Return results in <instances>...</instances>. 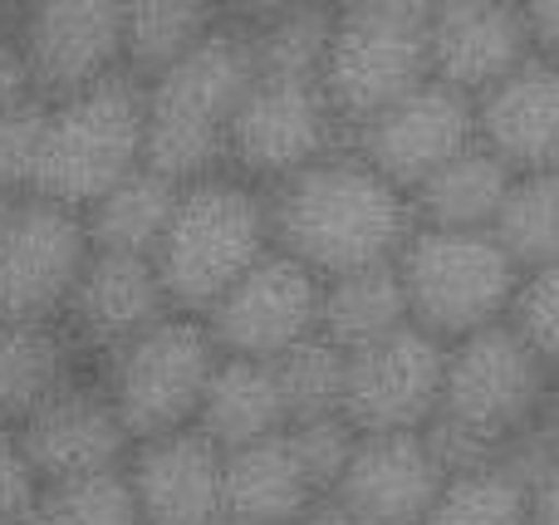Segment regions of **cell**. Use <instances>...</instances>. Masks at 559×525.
<instances>
[{
	"label": "cell",
	"instance_id": "obj_14",
	"mask_svg": "<svg viewBox=\"0 0 559 525\" xmlns=\"http://www.w3.org/2000/svg\"><path fill=\"white\" fill-rule=\"evenodd\" d=\"M20 49L45 104L123 74V0H35L20 15Z\"/></svg>",
	"mask_w": 559,
	"mask_h": 525
},
{
	"label": "cell",
	"instance_id": "obj_38",
	"mask_svg": "<svg viewBox=\"0 0 559 525\" xmlns=\"http://www.w3.org/2000/svg\"><path fill=\"white\" fill-rule=\"evenodd\" d=\"M525 15H531L535 55L559 59V0H531V5H525Z\"/></svg>",
	"mask_w": 559,
	"mask_h": 525
},
{
	"label": "cell",
	"instance_id": "obj_15",
	"mask_svg": "<svg viewBox=\"0 0 559 525\" xmlns=\"http://www.w3.org/2000/svg\"><path fill=\"white\" fill-rule=\"evenodd\" d=\"M15 438L45 487L88 477V472L128 467V457H133V438H128V428H123V418H118L98 369L84 373L79 383H69L35 418L20 422Z\"/></svg>",
	"mask_w": 559,
	"mask_h": 525
},
{
	"label": "cell",
	"instance_id": "obj_31",
	"mask_svg": "<svg viewBox=\"0 0 559 525\" xmlns=\"http://www.w3.org/2000/svg\"><path fill=\"white\" fill-rule=\"evenodd\" d=\"M280 389L289 403V428L314 418H344V389H348V354L334 349L324 334L299 344L295 354L275 363Z\"/></svg>",
	"mask_w": 559,
	"mask_h": 525
},
{
	"label": "cell",
	"instance_id": "obj_13",
	"mask_svg": "<svg viewBox=\"0 0 559 525\" xmlns=\"http://www.w3.org/2000/svg\"><path fill=\"white\" fill-rule=\"evenodd\" d=\"M472 143H476V98H466L462 88L442 84V79L417 84L413 94L388 104L373 123H364L348 138V147L393 187H403L407 196Z\"/></svg>",
	"mask_w": 559,
	"mask_h": 525
},
{
	"label": "cell",
	"instance_id": "obj_27",
	"mask_svg": "<svg viewBox=\"0 0 559 525\" xmlns=\"http://www.w3.org/2000/svg\"><path fill=\"white\" fill-rule=\"evenodd\" d=\"M177 196H182V182H173V177H163L157 167L143 163L133 177H123L114 192H104L84 212L94 251L147 255V261H153L163 236H167V226H173Z\"/></svg>",
	"mask_w": 559,
	"mask_h": 525
},
{
	"label": "cell",
	"instance_id": "obj_33",
	"mask_svg": "<svg viewBox=\"0 0 559 525\" xmlns=\"http://www.w3.org/2000/svg\"><path fill=\"white\" fill-rule=\"evenodd\" d=\"M45 133H49V104H29L0 114V192L5 196H35L39 163H45Z\"/></svg>",
	"mask_w": 559,
	"mask_h": 525
},
{
	"label": "cell",
	"instance_id": "obj_20",
	"mask_svg": "<svg viewBox=\"0 0 559 525\" xmlns=\"http://www.w3.org/2000/svg\"><path fill=\"white\" fill-rule=\"evenodd\" d=\"M476 143L515 177L559 167V59H525L515 74L476 98Z\"/></svg>",
	"mask_w": 559,
	"mask_h": 525
},
{
	"label": "cell",
	"instance_id": "obj_25",
	"mask_svg": "<svg viewBox=\"0 0 559 525\" xmlns=\"http://www.w3.org/2000/svg\"><path fill=\"white\" fill-rule=\"evenodd\" d=\"M338 5L324 0H271V5H246L241 20L251 29V55L261 79H309L319 84L334 39Z\"/></svg>",
	"mask_w": 559,
	"mask_h": 525
},
{
	"label": "cell",
	"instance_id": "obj_32",
	"mask_svg": "<svg viewBox=\"0 0 559 525\" xmlns=\"http://www.w3.org/2000/svg\"><path fill=\"white\" fill-rule=\"evenodd\" d=\"M39 511L49 516V525H143V506H138L128 467L55 481L39 497Z\"/></svg>",
	"mask_w": 559,
	"mask_h": 525
},
{
	"label": "cell",
	"instance_id": "obj_16",
	"mask_svg": "<svg viewBox=\"0 0 559 525\" xmlns=\"http://www.w3.org/2000/svg\"><path fill=\"white\" fill-rule=\"evenodd\" d=\"M447 477L442 457L432 452L427 432H388L358 438L344 477L334 481L329 501L364 525H427Z\"/></svg>",
	"mask_w": 559,
	"mask_h": 525
},
{
	"label": "cell",
	"instance_id": "obj_10",
	"mask_svg": "<svg viewBox=\"0 0 559 525\" xmlns=\"http://www.w3.org/2000/svg\"><path fill=\"white\" fill-rule=\"evenodd\" d=\"M94 241L84 212L20 196L0 236V324H55L79 290Z\"/></svg>",
	"mask_w": 559,
	"mask_h": 525
},
{
	"label": "cell",
	"instance_id": "obj_24",
	"mask_svg": "<svg viewBox=\"0 0 559 525\" xmlns=\"http://www.w3.org/2000/svg\"><path fill=\"white\" fill-rule=\"evenodd\" d=\"M515 172L491 153L472 143L456 153L447 167H437L423 187L413 192L417 226H442V231H491L506 206Z\"/></svg>",
	"mask_w": 559,
	"mask_h": 525
},
{
	"label": "cell",
	"instance_id": "obj_4",
	"mask_svg": "<svg viewBox=\"0 0 559 525\" xmlns=\"http://www.w3.org/2000/svg\"><path fill=\"white\" fill-rule=\"evenodd\" d=\"M271 251V196L236 172H212L182 187L153 265L173 310L206 320L226 300V290Z\"/></svg>",
	"mask_w": 559,
	"mask_h": 525
},
{
	"label": "cell",
	"instance_id": "obj_22",
	"mask_svg": "<svg viewBox=\"0 0 559 525\" xmlns=\"http://www.w3.org/2000/svg\"><path fill=\"white\" fill-rule=\"evenodd\" d=\"M319 501L289 432L226 452V525H299Z\"/></svg>",
	"mask_w": 559,
	"mask_h": 525
},
{
	"label": "cell",
	"instance_id": "obj_39",
	"mask_svg": "<svg viewBox=\"0 0 559 525\" xmlns=\"http://www.w3.org/2000/svg\"><path fill=\"white\" fill-rule=\"evenodd\" d=\"M531 525H559V467L531 491Z\"/></svg>",
	"mask_w": 559,
	"mask_h": 525
},
{
	"label": "cell",
	"instance_id": "obj_30",
	"mask_svg": "<svg viewBox=\"0 0 559 525\" xmlns=\"http://www.w3.org/2000/svg\"><path fill=\"white\" fill-rule=\"evenodd\" d=\"M531 481L506 462L452 472L427 525H531Z\"/></svg>",
	"mask_w": 559,
	"mask_h": 525
},
{
	"label": "cell",
	"instance_id": "obj_35",
	"mask_svg": "<svg viewBox=\"0 0 559 525\" xmlns=\"http://www.w3.org/2000/svg\"><path fill=\"white\" fill-rule=\"evenodd\" d=\"M289 448H295L299 467L309 472V481L319 487V497L329 501V491L344 477L348 457L358 448V432L348 428V418H314V422H295L289 428Z\"/></svg>",
	"mask_w": 559,
	"mask_h": 525
},
{
	"label": "cell",
	"instance_id": "obj_5",
	"mask_svg": "<svg viewBox=\"0 0 559 525\" xmlns=\"http://www.w3.org/2000/svg\"><path fill=\"white\" fill-rule=\"evenodd\" d=\"M432 79V5L427 0H348L334 15V39L319 88L344 138L373 123L388 104Z\"/></svg>",
	"mask_w": 559,
	"mask_h": 525
},
{
	"label": "cell",
	"instance_id": "obj_43",
	"mask_svg": "<svg viewBox=\"0 0 559 525\" xmlns=\"http://www.w3.org/2000/svg\"><path fill=\"white\" fill-rule=\"evenodd\" d=\"M10 525H49V516H45V511H29V516H20V521H10Z\"/></svg>",
	"mask_w": 559,
	"mask_h": 525
},
{
	"label": "cell",
	"instance_id": "obj_28",
	"mask_svg": "<svg viewBox=\"0 0 559 525\" xmlns=\"http://www.w3.org/2000/svg\"><path fill=\"white\" fill-rule=\"evenodd\" d=\"M216 25H222V10L206 5V0H128L123 69L147 84L173 64H182Z\"/></svg>",
	"mask_w": 559,
	"mask_h": 525
},
{
	"label": "cell",
	"instance_id": "obj_8",
	"mask_svg": "<svg viewBox=\"0 0 559 525\" xmlns=\"http://www.w3.org/2000/svg\"><path fill=\"white\" fill-rule=\"evenodd\" d=\"M216 363H222V344L212 339L206 320L167 314L133 344H123L114 359L98 363V379L138 448V442L197 428Z\"/></svg>",
	"mask_w": 559,
	"mask_h": 525
},
{
	"label": "cell",
	"instance_id": "obj_36",
	"mask_svg": "<svg viewBox=\"0 0 559 525\" xmlns=\"http://www.w3.org/2000/svg\"><path fill=\"white\" fill-rule=\"evenodd\" d=\"M39 497H45V481L29 467L15 428H0V525L29 516L39 506Z\"/></svg>",
	"mask_w": 559,
	"mask_h": 525
},
{
	"label": "cell",
	"instance_id": "obj_1",
	"mask_svg": "<svg viewBox=\"0 0 559 525\" xmlns=\"http://www.w3.org/2000/svg\"><path fill=\"white\" fill-rule=\"evenodd\" d=\"M265 196L275 251L295 255L319 281L397 261L407 236L417 231L413 196L373 172L348 143Z\"/></svg>",
	"mask_w": 559,
	"mask_h": 525
},
{
	"label": "cell",
	"instance_id": "obj_7",
	"mask_svg": "<svg viewBox=\"0 0 559 525\" xmlns=\"http://www.w3.org/2000/svg\"><path fill=\"white\" fill-rule=\"evenodd\" d=\"M397 275H403L413 324L442 344L506 324L521 290V265L501 251L491 231L417 226L397 251Z\"/></svg>",
	"mask_w": 559,
	"mask_h": 525
},
{
	"label": "cell",
	"instance_id": "obj_34",
	"mask_svg": "<svg viewBox=\"0 0 559 525\" xmlns=\"http://www.w3.org/2000/svg\"><path fill=\"white\" fill-rule=\"evenodd\" d=\"M506 324L540 354L545 369L559 379V261L545 265V271L521 275V290H515Z\"/></svg>",
	"mask_w": 559,
	"mask_h": 525
},
{
	"label": "cell",
	"instance_id": "obj_42",
	"mask_svg": "<svg viewBox=\"0 0 559 525\" xmlns=\"http://www.w3.org/2000/svg\"><path fill=\"white\" fill-rule=\"evenodd\" d=\"M15 202H20V196H5V192H0V236H5V222H10V212H15Z\"/></svg>",
	"mask_w": 559,
	"mask_h": 525
},
{
	"label": "cell",
	"instance_id": "obj_12",
	"mask_svg": "<svg viewBox=\"0 0 559 525\" xmlns=\"http://www.w3.org/2000/svg\"><path fill=\"white\" fill-rule=\"evenodd\" d=\"M319 300H324V281L295 255L271 251L226 290V300L206 314V330L231 359L280 363L319 334Z\"/></svg>",
	"mask_w": 559,
	"mask_h": 525
},
{
	"label": "cell",
	"instance_id": "obj_17",
	"mask_svg": "<svg viewBox=\"0 0 559 525\" xmlns=\"http://www.w3.org/2000/svg\"><path fill=\"white\" fill-rule=\"evenodd\" d=\"M173 300L163 290V275L147 255H118V251H94L79 275V290L64 310V330L74 344L88 354V363L114 359L123 344L147 334L157 320H167Z\"/></svg>",
	"mask_w": 559,
	"mask_h": 525
},
{
	"label": "cell",
	"instance_id": "obj_41",
	"mask_svg": "<svg viewBox=\"0 0 559 525\" xmlns=\"http://www.w3.org/2000/svg\"><path fill=\"white\" fill-rule=\"evenodd\" d=\"M299 525H364V521H358V516H348V511H338L334 501H319V506L309 511V516L299 521Z\"/></svg>",
	"mask_w": 559,
	"mask_h": 525
},
{
	"label": "cell",
	"instance_id": "obj_23",
	"mask_svg": "<svg viewBox=\"0 0 559 525\" xmlns=\"http://www.w3.org/2000/svg\"><path fill=\"white\" fill-rule=\"evenodd\" d=\"M197 428L222 452L289 432V403H285V389H280V369L261 359L222 354V363L212 373V389L202 398V413H197Z\"/></svg>",
	"mask_w": 559,
	"mask_h": 525
},
{
	"label": "cell",
	"instance_id": "obj_21",
	"mask_svg": "<svg viewBox=\"0 0 559 525\" xmlns=\"http://www.w3.org/2000/svg\"><path fill=\"white\" fill-rule=\"evenodd\" d=\"M94 373L64 320L55 324H0V428H20L49 398Z\"/></svg>",
	"mask_w": 559,
	"mask_h": 525
},
{
	"label": "cell",
	"instance_id": "obj_40",
	"mask_svg": "<svg viewBox=\"0 0 559 525\" xmlns=\"http://www.w3.org/2000/svg\"><path fill=\"white\" fill-rule=\"evenodd\" d=\"M535 438L545 442V452H550V462L559 467V379H555L550 398H545V413H540V422H535Z\"/></svg>",
	"mask_w": 559,
	"mask_h": 525
},
{
	"label": "cell",
	"instance_id": "obj_9",
	"mask_svg": "<svg viewBox=\"0 0 559 525\" xmlns=\"http://www.w3.org/2000/svg\"><path fill=\"white\" fill-rule=\"evenodd\" d=\"M348 138L329 108L324 88L309 79H261L241 98L226 138V172L246 177L251 187H271L299 177L319 157L338 153Z\"/></svg>",
	"mask_w": 559,
	"mask_h": 525
},
{
	"label": "cell",
	"instance_id": "obj_3",
	"mask_svg": "<svg viewBox=\"0 0 559 525\" xmlns=\"http://www.w3.org/2000/svg\"><path fill=\"white\" fill-rule=\"evenodd\" d=\"M255 84L251 29L241 10H222V25L167 74L147 79V167L173 182L226 172V138L241 98Z\"/></svg>",
	"mask_w": 559,
	"mask_h": 525
},
{
	"label": "cell",
	"instance_id": "obj_6",
	"mask_svg": "<svg viewBox=\"0 0 559 525\" xmlns=\"http://www.w3.org/2000/svg\"><path fill=\"white\" fill-rule=\"evenodd\" d=\"M147 163V94L143 79L123 74L49 104L45 163L35 196L88 212L104 192Z\"/></svg>",
	"mask_w": 559,
	"mask_h": 525
},
{
	"label": "cell",
	"instance_id": "obj_29",
	"mask_svg": "<svg viewBox=\"0 0 559 525\" xmlns=\"http://www.w3.org/2000/svg\"><path fill=\"white\" fill-rule=\"evenodd\" d=\"M491 236L521 265V275L559 261V167L555 172H521L506 192Z\"/></svg>",
	"mask_w": 559,
	"mask_h": 525
},
{
	"label": "cell",
	"instance_id": "obj_11",
	"mask_svg": "<svg viewBox=\"0 0 559 525\" xmlns=\"http://www.w3.org/2000/svg\"><path fill=\"white\" fill-rule=\"evenodd\" d=\"M447 383V344L417 324L348 354L344 418L358 438H388V432H427L437 418Z\"/></svg>",
	"mask_w": 559,
	"mask_h": 525
},
{
	"label": "cell",
	"instance_id": "obj_26",
	"mask_svg": "<svg viewBox=\"0 0 559 525\" xmlns=\"http://www.w3.org/2000/svg\"><path fill=\"white\" fill-rule=\"evenodd\" d=\"M403 324H413V314H407V290H403V275H397V261L324 281L319 334H324L334 349L358 354V349H368V344L397 334Z\"/></svg>",
	"mask_w": 559,
	"mask_h": 525
},
{
	"label": "cell",
	"instance_id": "obj_19",
	"mask_svg": "<svg viewBox=\"0 0 559 525\" xmlns=\"http://www.w3.org/2000/svg\"><path fill=\"white\" fill-rule=\"evenodd\" d=\"M128 477L143 525H226V452L202 428L138 442Z\"/></svg>",
	"mask_w": 559,
	"mask_h": 525
},
{
	"label": "cell",
	"instance_id": "obj_18",
	"mask_svg": "<svg viewBox=\"0 0 559 525\" xmlns=\"http://www.w3.org/2000/svg\"><path fill=\"white\" fill-rule=\"evenodd\" d=\"M535 59L531 15L515 0H437L432 5V79L481 98L506 74Z\"/></svg>",
	"mask_w": 559,
	"mask_h": 525
},
{
	"label": "cell",
	"instance_id": "obj_37",
	"mask_svg": "<svg viewBox=\"0 0 559 525\" xmlns=\"http://www.w3.org/2000/svg\"><path fill=\"white\" fill-rule=\"evenodd\" d=\"M20 15H25V5H0V114L39 98L29 59L20 49Z\"/></svg>",
	"mask_w": 559,
	"mask_h": 525
},
{
	"label": "cell",
	"instance_id": "obj_2",
	"mask_svg": "<svg viewBox=\"0 0 559 525\" xmlns=\"http://www.w3.org/2000/svg\"><path fill=\"white\" fill-rule=\"evenodd\" d=\"M555 373L511 330L491 324L481 334L447 344V383L427 442L447 472H472L501 462L525 432H535Z\"/></svg>",
	"mask_w": 559,
	"mask_h": 525
}]
</instances>
